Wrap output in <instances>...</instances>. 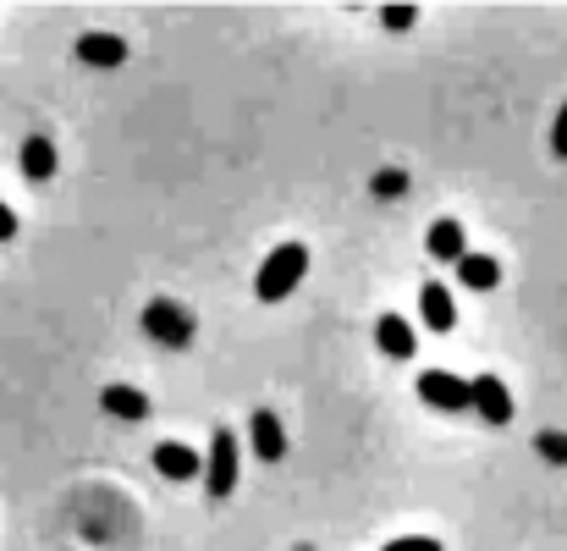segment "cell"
<instances>
[{
    "label": "cell",
    "mask_w": 567,
    "mask_h": 551,
    "mask_svg": "<svg viewBox=\"0 0 567 551\" xmlns=\"http://www.w3.org/2000/svg\"><path fill=\"white\" fill-rule=\"evenodd\" d=\"M551 155H557V161H567V105L557 111V122H551Z\"/></svg>",
    "instance_id": "obj_17"
},
{
    "label": "cell",
    "mask_w": 567,
    "mask_h": 551,
    "mask_svg": "<svg viewBox=\"0 0 567 551\" xmlns=\"http://www.w3.org/2000/svg\"><path fill=\"white\" fill-rule=\"evenodd\" d=\"M468 408H474L485 425H507L518 402H513V391H507L502 375H474V380H468Z\"/></svg>",
    "instance_id": "obj_3"
},
{
    "label": "cell",
    "mask_w": 567,
    "mask_h": 551,
    "mask_svg": "<svg viewBox=\"0 0 567 551\" xmlns=\"http://www.w3.org/2000/svg\"><path fill=\"white\" fill-rule=\"evenodd\" d=\"M204 491L209 497H231V486H237V436L231 430H215L209 436V458H204Z\"/></svg>",
    "instance_id": "obj_2"
},
{
    "label": "cell",
    "mask_w": 567,
    "mask_h": 551,
    "mask_svg": "<svg viewBox=\"0 0 567 551\" xmlns=\"http://www.w3.org/2000/svg\"><path fill=\"white\" fill-rule=\"evenodd\" d=\"M419 309H424V326H430V331H452V326H457L452 293H446L441 282H424V287H419Z\"/></svg>",
    "instance_id": "obj_10"
},
{
    "label": "cell",
    "mask_w": 567,
    "mask_h": 551,
    "mask_svg": "<svg viewBox=\"0 0 567 551\" xmlns=\"http://www.w3.org/2000/svg\"><path fill=\"white\" fill-rule=\"evenodd\" d=\"M100 402H105V414H116V419H144V414H150V397H144L138 386H105Z\"/></svg>",
    "instance_id": "obj_14"
},
{
    "label": "cell",
    "mask_w": 567,
    "mask_h": 551,
    "mask_svg": "<svg viewBox=\"0 0 567 551\" xmlns=\"http://www.w3.org/2000/svg\"><path fill=\"white\" fill-rule=\"evenodd\" d=\"M413 391H419L430 408H446V414L468 408V380H457V375H446V369H424V375L413 380Z\"/></svg>",
    "instance_id": "obj_5"
},
{
    "label": "cell",
    "mask_w": 567,
    "mask_h": 551,
    "mask_svg": "<svg viewBox=\"0 0 567 551\" xmlns=\"http://www.w3.org/2000/svg\"><path fill=\"white\" fill-rule=\"evenodd\" d=\"M11 237H17V210L0 198V243H11Z\"/></svg>",
    "instance_id": "obj_20"
},
{
    "label": "cell",
    "mask_w": 567,
    "mask_h": 551,
    "mask_svg": "<svg viewBox=\"0 0 567 551\" xmlns=\"http://www.w3.org/2000/svg\"><path fill=\"white\" fill-rule=\"evenodd\" d=\"M309 276V248L303 243H281V248H270L265 254V265H259V276H254V293L265 298V304H281V298H292V287Z\"/></svg>",
    "instance_id": "obj_1"
},
{
    "label": "cell",
    "mask_w": 567,
    "mask_h": 551,
    "mask_svg": "<svg viewBox=\"0 0 567 551\" xmlns=\"http://www.w3.org/2000/svg\"><path fill=\"white\" fill-rule=\"evenodd\" d=\"M452 265H457V282H463L468 293H491V287L502 282V265H496L491 254H457Z\"/></svg>",
    "instance_id": "obj_9"
},
{
    "label": "cell",
    "mask_w": 567,
    "mask_h": 551,
    "mask_svg": "<svg viewBox=\"0 0 567 551\" xmlns=\"http://www.w3.org/2000/svg\"><path fill=\"white\" fill-rule=\"evenodd\" d=\"M385 551H441V547H435L430 535H402V541H391Z\"/></svg>",
    "instance_id": "obj_19"
},
{
    "label": "cell",
    "mask_w": 567,
    "mask_h": 551,
    "mask_svg": "<svg viewBox=\"0 0 567 551\" xmlns=\"http://www.w3.org/2000/svg\"><path fill=\"white\" fill-rule=\"evenodd\" d=\"M17 161H22V177H28V183H50V177H55V144H50L44 133H33Z\"/></svg>",
    "instance_id": "obj_12"
},
{
    "label": "cell",
    "mask_w": 567,
    "mask_h": 551,
    "mask_svg": "<svg viewBox=\"0 0 567 551\" xmlns=\"http://www.w3.org/2000/svg\"><path fill=\"white\" fill-rule=\"evenodd\" d=\"M424 248H430L435 259H446V265H452L457 254H468V237H463V226H457V221H435V226H430V237H424Z\"/></svg>",
    "instance_id": "obj_13"
},
{
    "label": "cell",
    "mask_w": 567,
    "mask_h": 551,
    "mask_svg": "<svg viewBox=\"0 0 567 551\" xmlns=\"http://www.w3.org/2000/svg\"><path fill=\"white\" fill-rule=\"evenodd\" d=\"M535 447H540V458H546V463H567V436L563 430H540V436H535Z\"/></svg>",
    "instance_id": "obj_15"
},
{
    "label": "cell",
    "mask_w": 567,
    "mask_h": 551,
    "mask_svg": "<svg viewBox=\"0 0 567 551\" xmlns=\"http://www.w3.org/2000/svg\"><path fill=\"white\" fill-rule=\"evenodd\" d=\"M155 469H161L166 480H198L204 458L193 452L188 441H161V447H155Z\"/></svg>",
    "instance_id": "obj_7"
},
{
    "label": "cell",
    "mask_w": 567,
    "mask_h": 551,
    "mask_svg": "<svg viewBox=\"0 0 567 551\" xmlns=\"http://www.w3.org/2000/svg\"><path fill=\"white\" fill-rule=\"evenodd\" d=\"M380 22H385L391 33H402V28H413V6H385V11H380Z\"/></svg>",
    "instance_id": "obj_16"
},
{
    "label": "cell",
    "mask_w": 567,
    "mask_h": 551,
    "mask_svg": "<svg viewBox=\"0 0 567 551\" xmlns=\"http://www.w3.org/2000/svg\"><path fill=\"white\" fill-rule=\"evenodd\" d=\"M144 331L155 337V343H166V348H183L193 337V320L183 304H172V298H155L150 309H144Z\"/></svg>",
    "instance_id": "obj_4"
},
{
    "label": "cell",
    "mask_w": 567,
    "mask_h": 551,
    "mask_svg": "<svg viewBox=\"0 0 567 551\" xmlns=\"http://www.w3.org/2000/svg\"><path fill=\"white\" fill-rule=\"evenodd\" d=\"M375 348L385 354V359H413V326L402 320V315H380V326H375Z\"/></svg>",
    "instance_id": "obj_8"
},
{
    "label": "cell",
    "mask_w": 567,
    "mask_h": 551,
    "mask_svg": "<svg viewBox=\"0 0 567 551\" xmlns=\"http://www.w3.org/2000/svg\"><path fill=\"white\" fill-rule=\"evenodd\" d=\"M375 193L396 198V193H408V177H402V172H380V177H375Z\"/></svg>",
    "instance_id": "obj_18"
},
{
    "label": "cell",
    "mask_w": 567,
    "mask_h": 551,
    "mask_svg": "<svg viewBox=\"0 0 567 551\" xmlns=\"http://www.w3.org/2000/svg\"><path fill=\"white\" fill-rule=\"evenodd\" d=\"M248 447H254V458H265V463H281V458H287V430H281V419H276L270 408H259V414L248 419Z\"/></svg>",
    "instance_id": "obj_6"
},
{
    "label": "cell",
    "mask_w": 567,
    "mask_h": 551,
    "mask_svg": "<svg viewBox=\"0 0 567 551\" xmlns=\"http://www.w3.org/2000/svg\"><path fill=\"white\" fill-rule=\"evenodd\" d=\"M78 61H89V67H122L127 61V44L116 33H83L78 39Z\"/></svg>",
    "instance_id": "obj_11"
}]
</instances>
